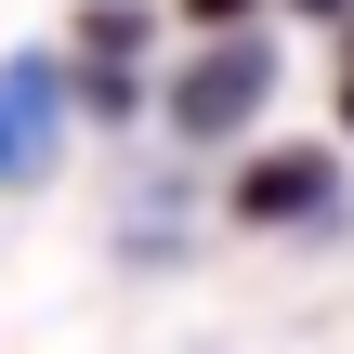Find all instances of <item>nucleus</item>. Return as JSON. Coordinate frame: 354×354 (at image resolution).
I'll return each instance as SVG.
<instances>
[{
  "mask_svg": "<svg viewBox=\"0 0 354 354\" xmlns=\"http://www.w3.org/2000/svg\"><path fill=\"white\" fill-rule=\"evenodd\" d=\"M263 105H276V53H263L250 26H223L210 53H184V79L158 92V118H171L184 145H236V131H250Z\"/></svg>",
  "mask_w": 354,
  "mask_h": 354,
  "instance_id": "obj_1",
  "label": "nucleus"
},
{
  "mask_svg": "<svg viewBox=\"0 0 354 354\" xmlns=\"http://www.w3.org/2000/svg\"><path fill=\"white\" fill-rule=\"evenodd\" d=\"M66 131V66L53 53H0V184H39Z\"/></svg>",
  "mask_w": 354,
  "mask_h": 354,
  "instance_id": "obj_2",
  "label": "nucleus"
},
{
  "mask_svg": "<svg viewBox=\"0 0 354 354\" xmlns=\"http://www.w3.org/2000/svg\"><path fill=\"white\" fill-rule=\"evenodd\" d=\"M328 197H342V158L328 145H276V158L236 171V223H315Z\"/></svg>",
  "mask_w": 354,
  "mask_h": 354,
  "instance_id": "obj_3",
  "label": "nucleus"
},
{
  "mask_svg": "<svg viewBox=\"0 0 354 354\" xmlns=\"http://www.w3.org/2000/svg\"><path fill=\"white\" fill-rule=\"evenodd\" d=\"M79 79H92V118H131L145 92H131V53H145V0H79Z\"/></svg>",
  "mask_w": 354,
  "mask_h": 354,
  "instance_id": "obj_4",
  "label": "nucleus"
},
{
  "mask_svg": "<svg viewBox=\"0 0 354 354\" xmlns=\"http://www.w3.org/2000/svg\"><path fill=\"white\" fill-rule=\"evenodd\" d=\"M250 13H263V0H184V26H210V39H223V26H250Z\"/></svg>",
  "mask_w": 354,
  "mask_h": 354,
  "instance_id": "obj_5",
  "label": "nucleus"
},
{
  "mask_svg": "<svg viewBox=\"0 0 354 354\" xmlns=\"http://www.w3.org/2000/svg\"><path fill=\"white\" fill-rule=\"evenodd\" d=\"M289 13H315V26H354V0H289Z\"/></svg>",
  "mask_w": 354,
  "mask_h": 354,
  "instance_id": "obj_6",
  "label": "nucleus"
},
{
  "mask_svg": "<svg viewBox=\"0 0 354 354\" xmlns=\"http://www.w3.org/2000/svg\"><path fill=\"white\" fill-rule=\"evenodd\" d=\"M342 131H354V26H342Z\"/></svg>",
  "mask_w": 354,
  "mask_h": 354,
  "instance_id": "obj_7",
  "label": "nucleus"
}]
</instances>
